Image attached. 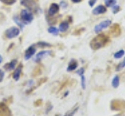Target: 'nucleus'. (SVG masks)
Here are the masks:
<instances>
[{"label":"nucleus","instance_id":"23","mask_svg":"<svg viewBox=\"0 0 125 116\" xmlns=\"http://www.w3.org/2000/svg\"><path fill=\"white\" fill-rule=\"evenodd\" d=\"M112 9H113V12L114 14L117 13V12L120 11V9H121L120 6H117V5H115V6H113V7H112Z\"/></svg>","mask_w":125,"mask_h":116},{"label":"nucleus","instance_id":"24","mask_svg":"<svg viewBox=\"0 0 125 116\" xmlns=\"http://www.w3.org/2000/svg\"><path fill=\"white\" fill-rule=\"evenodd\" d=\"M85 69H84V68H81V69H79L78 71L76 72V73L79 76H82V75H84V73H85Z\"/></svg>","mask_w":125,"mask_h":116},{"label":"nucleus","instance_id":"20","mask_svg":"<svg viewBox=\"0 0 125 116\" xmlns=\"http://www.w3.org/2000/svg\"><path fill=\"white\" fill-rule=\"evenodd\" d=\"M13 20H14L15 22H16L17 24H18V26H19V27H21V29L24 28V24H23V22H20V19H19L18 17H17V16H15L13 17Z\"/></svg>","mask_w":125,"mask_h":116},{"label":"nucleus","instance_id":"27","mask_svg":"<svg viewBox=\"0 0 125 116\" xmlns=\"http://www.w3.org/2000/svg\"><path fill=\"white\" fill-rule=\"evenodd\" d=\"M42 100H37L36 101L34 102V106H35V107H38V106H39V105L42 104Z\"/></svg>","mask_w":125,"mask_h":116},{"label":"nucleus","instance_id":"22","mask_svg":"<svg viewBox=\"0 0 125 116\" xmlns=\"http://www.w3.org/2000/svg\"><path fill=\"white\" fill-rule=\"evenodd\" d=\"M81 76V87L83 90H85L86 88V84H85V76L84 75Z\"/></svg>","mask_w":125,"mask_h":116},{"label":"nucleus","instance_id":"19","mask_svg":"<svg viewBox=\"0 0 125 116\" xmlns=\"http://www.w3.org/2000/svg\"><path fill=\"white\" fill-rule=\"evenodd\" d=\"M124 67H125V57L123 59V61L121 62L118 65H117V66L116 68V71H121V70L123 69Z\"/></svg>","mask_w":125,"mask_h":116},{"label":"nucleus","instance_id":"4","mask_svg":"<svg viewBox=\"0 0 125 116\" xmlns=\"http://www.w3.org/2000/svg\"><path fill=\"white\" fill-rule=\"evenodd\" d=\"M111 24H112V21L110 20H103V21L99 23V24L96 25V26L95 27L94 31H95L96 34H98V33L103 31V29H106V28H107V27H109L111 25Z\"/></svg>","mask_w":125,"mask_h":116},{"label":"nucleus","instance_id":"7","mask_svg":"<svg viewBox=\"0 0 125 116\" xmlns=\"http://www.w3.org/2000/svg\"><path fill=\"white\" fill-rule=\"evenodd\" d=\"M106 12V6H104L103 5H99L97 7H95V9L92 10V14L93 15H100L103 14Z\"/></svg>","mask_w":125,"mask_h":116},{"label":"nucleus","instance_id":"10","mask_svg":"<svg viewBox=\"0 0 125 116\" xmlns=\"http://www.w3.org/2000/svg\"><path fill=\"white\" fill-rule=\"evenodd\" d=\"M48 54H50V52H48V51H42V52H40L39 53H38L34 60L36 62H39L41 60L43 59V58H45Z\"/></svg>","mask_w":125,"mask_h":116},{"label":"nucleus","instance_id":"28","mask_svg":"<svg viewBox=\"0 0 125 116\" xmlns=\"http://www.w3.org/2000/svg\"><path fill=\"white\" fill-rule=\"evenodd\" d=\"M60 5H61V6H62L63 8H66V7H67V4L66 3V2H63V1H62V2H60Z\"/></svg>","mask_w":125,"mask_h":116},{"label":"nucleus","instance_id":"12","mask_svg":"<svg viewBox=\"0 0 125 116\" xmlns=\"http://www.w3.org/2000/svg\"><path fill=\"white\" fill-rule=\"evenodd\" d=\"M69 29V23L67 21H63L59 26V31L60 32H66Z\"/></svg>","mask_w":125,"mask_h":116},{"label":"nucleus","instance_id":"26","mask_svg":"<svg viewBox=\"0 0 125 116\" xmlns=\"http://www.w3.org/2000/svg\"><path fill=\"white\" fill-rule=\"evenodd\" d=\"M4 76H5V73L4 72L2 71V69H0V82H2V80H3V78H4Z\"/></svg>","mask_w":125,"mask_h":116},{"label":"nucleus","instance_id":"11","mask_svg":"<svg viewBox=\"0 0 125 116\" xmlns=\"http://www.w3.org/2000/svg\"><path fill=\"white\" fill-rule=\"evenodd\" d=\"M17 63V59H13L12 60L11 62H9V63H6V65H4V69L7 70V71H11V70L14 69L15 66H16V65Z\"/></svg>","mask_w":125,"mask_h":116},{"label":"nucleus","instance_id":"30","mask_svg":"<svg viewBox=\"0 0 125 116\" xmlns=\"http://www.w3.org/2000/svg\"><path fill=\"white\" fill-rule=\"evenodd\" d=\"M69 94V91H67V92H66L65 93V94L64 95H63V97H67V96Z\"/></svg>","mask_w":125,"mask_h":116},{"label":"nucleus","instance_id":"3","mask_svg":"<svg viewBox=\"0 0 125 116\" xmlns=\"http://www.w3.org/2000/svg\"><path fill=\"white\" fill-rule=\"evenodd\" d=\"M6 37L9 39H13L14 37H17L20 34V29L16 27H12L10 28L7 29L6 31Z\"/></svg>","mask_w":125,"mask_h":116},{"label":"nucleus","instance_id":"29","mask_svg":"<svg viewBox=\"0 0 125 116\" xmlns=\"http://www.w3.org/2000/svg\"><path fill=\"white\" fill-rule=\"evenodd\" d=\"M71 1H72L73 3H79V2H81L82 0H71Z\"/></svg>","mask_w":125,"mask_h":116},{"label":"nucleus","instance_id":"6","mask_svg":"<svg viewBox=\"0 0 125 116\" xmlns=\"http://www.w3.org/2000/svg\"><path fill=\"white\" fill-rule=\"evenodd\" d=\"M59 10H60V6H59L58 4L56 3L51 4L49 6V9H48V15L51 16H54V15H56L59 12Z\"/></svg>","mask_w":125,"mask_h":116},{"label":"nucleus","instance_id":"14","mask_svg":"<svg viewBox=\"0 0 125 116\" xmlns=\"http://www.w3.org/2000/svg\"><path fill=\"white\" fill-rule=\"evenodd\" d=\"M78 109H79V107H78V106H77V107L73 108V109L68 111V112L66 113V114L63 115V116H73V115L76 114V112H77L78 111Z\"/></svg>","mask_w":125,"mask_h":116},{"label":"nucleus","instance_id":"15","mask_svg":"<svg viewBox=\"0 0 125 116\" xmlns=\"http://www.w3.org/2000/svg\"><path fill=\"white\" fill-rule=\"evenodd\" d=\"M124 54H125V51L124 50H123V49H121V50H120V51H118V52H116L115 54H114V58L115 59H121L122 57L124 56Z\"/></svg>","mask_w":125,"mask_h":116},{"label":"nucleus","instance_id":"25","mask_svg":"<svg viewBox=\"0 0 125 116\" xmlns=\"http://www.w3.org/2000/svg\"><path fill=\"white\" fill-rule=\"evenodd\" d=\"M96 1H97V0H89V1H88V5L91 7H92V6H94V5L96 3Z\"/></svg>","mask_w":125,"mask_h":116},{"label":"nucleus","instance_id":"21","mask_svg":"<svg viewBox=\"0 0 125 116\" xmlns=\"http://www.w3.org/2000/svg\"><path fill=\"white\" fill-rule=\"evenodd\" d=\"M2 2H3L4 4L6 5H9V6H10V5H13L14 4L15 2H16L17 0H0Z\"/></svg>","mask_w":125,"mask_h":116},{"label":"nucleus","instance_id":"18","mask_svg":"<svg viewBox=\"0 0 125 116\" xmlns=\"http://www.w3.org/2000/svg\"><path fill=\"white\" fill-rule=\"evenodd\" d=\"M105 4L107 7H113L116 4V0H105Z\"/></svg>","mask_w":125,"mask_h":116},{"label":"nucleus","instance_id":"8","mask_svg":"<svg viewBox=\"0 0 125 116\" xmlns=\"http://www.w3.org/2000/svg\"><path fill=\"white\" fill-rule=\"evenodd\" d=\"M22 67H23L22 64H20L18 65V67L14 70V72H13V78L16 81H18L20 79V74H21V71H22Z\"/></svg>","mask_w":125,"mask_h":116},{"label":"nucleus","instance_id":"17","mask_svg":"<svg viewBox=\"0 0 125 116\" xmlns=\"http://www.w3.org/2000/svg\"><path fill=\"white\" fill-rule=\"evenodd\" d=\"M48 33H49V34H52L53 35H57L59 34V30L56 28V27H48Z\"/></svg>","mask_w":125,"mask_h":116},{"label":"nucleus","instance_id":"16","mask_svg":"<svg viewBox=\"0 0 125 116\" xmlns=\"http://www.w3.org/2000/svg\"><path fill=\"white\" fill-rule=\"evenodd\" d=\"M37 45L39 46L41 48H48V47H51L52 46V44H50L49 43H47V42H45V41H39L37 43Z\"/></svg>","mask_w":125,"mask_h":116},{"label":"nucleus","instance_id":"9","mask_svg":"<svg viewBox=\"0 0 125 116\" xmlns=\"http://www.w3.org/2000/svg\"><path fill=\"white\" fill-rule=\"evenodd\" d=\"M78 66V62L76 61L75 59H71L70 62H69V65L67 66V70L68 72H72V71H73V70H75L76 69H77Z\"/></svg>","mask_w":125,"mask_h":116},{"label":"nucleus","instance_id":"1","mask_svg":"<svg viewBox=\"0 0 125 116\" xmlns=\"http://www.w3.org/2000/svg\"><path fill=\"white\" fill-rule=\"evenodd\" d=\"M109 41V39L106 35L103 34H98L90 41V47L92 50H98L105 46Z\"/></svg>","mask_w":125,"mask_h":116},{"label":"nucleus","instance_id":"2","mask_svg":"<svg viewBox=\"0 0 125 116\" xmlns=\"http://www.w3.org/2000/svg\"><path fill=\"white\" fill-rule=\"evenodd\" d=\"M20 17L24 24H30L33 20V19H34L33 14L27 10V9H22L21 12H20Z\"/></svg>","mask_w":125,"mask_h":116},{"label":"nucleus","instance_id":"13","mask_svg":"<svg viewBox=\"0 0 125 116\" xmlns=\"http://www.w3.org/2000/svg\"><path fill=\"white\" fill-rule=\"evenodd\" d=\"M120 85V77L119 76H115L113 77V80H112V86L113 88H117Z\"/></svg>","mask_w":125,"mask_h":116},{"label":"nucleus","instance_id":"5","mask_svg":"<svg viewBox=\"0 0 125 116\" xmlns=\"http://www.w3.org/2000/svg\"><path fill=\"white\" fill-rule=\"evenodd\" d=\"M36 52V48H35L34 45H30V47L27 48L26 52L24 53V59L25 60H29L33 55H34V53Z\"/></svg>","mask_w":125,"mask_h":116},{"label":"nucleus","instance_id":"31","mask_svg":"<svg viewBox=\"0 0 125 116\" xmlns=\"http://www.w3.org/2000/svg\"><path fill=\"white\" fill-rule=\"evenodd\" d=\"M2 55H0V64L2 63Z\"/></svg>","mask_w":125,"mask_h":116}]
</instances>
